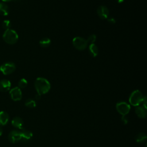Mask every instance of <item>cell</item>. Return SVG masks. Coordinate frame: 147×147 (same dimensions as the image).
Listing matches in <instances>:
<instances>
[{"instance_id":"3","label":"cell","mask_w":147,"mask_h":147,"mask_svg":"<svg viewBox=\"0 0 147 147\" xmlns=\"http://www.w3.org/2000/svg\"><path fill=\"white\" fill-rule=\"evenodd\" d=\"M145 96L139 90L134 91L130 95L129 100L130 105L134 106H138L143 102Z\"/></svg>"},{"instance_id":"11","label":"cell","mask_w":147,"mask_h":147,"mask_svg":"<svg viewBox=\"0 0 147 147\" xmlns=\"http://www.w3.org/2000/svg\"><path fill=\"white\" fill-rule=\"evenodd\" d=\"M11 124L14 127L21 130L23 129L24 121L21 118L19 117H16L13 118L11 121Z\"/></svg>"},{"instance_id":"24","label":"cell","mask_w":147,"mask_h":147,"mask_svg":"<svg viewBox=\"0 0 147 147\" xmlns=\"http://www.w3.org/2000/svg\"><path fill=\"white\" fill-rule=\"evenodd\" d=\"M108 21L111 24L115 23V20L114 18H110L108 19Z\"/></svg>"},{"instance_id":"27","label":"cell","mask_w":147,"mask_h":147,"mask_svg":"<svg viewBox=\"0 0 147 147\" xmlns=\"http://www.w3.org/2000/svg\"><path fill=\"white\" fill-rule=\"evenodd\" d=\"M2 132H3V131H2V129L0 127V136L2 134Z\"/></svg>"},{"instance_id":"4","label":"cell","mask_w":147,"mask_h":147,"mask_svg":"<svg viewBox=\"0 0 147 147\" xmlns=\"http://www.w3.org/2000/svg\"><path fill=\"white\" fill-rule=\"evenodd\" d=\"M72 44L74 47L78 50H84L87 47V40L80 37H75L72 40Z\"/></svg>"},{"instance_id":"2","label":"cell","mask_w":147,"mask_h":147,"mask_svg":"<svg viewBox=\"0 0 147 147\" xmlns=\"http://www.w3.org/2000/svg\"><path fill=\"white\" fill-rule=\"evenodd\" d=\"M3 40L9 44H14L18 39L17 33L11 29L5 30L3 34Z\"/></svg>"},{"instance_id":"6","label":"cell","mask_w":147,"mask_h":147,"mask_svg":"<svg viewBox=\"0 0 147 147\" xmlns=\"http://www.w3.org/2000/svg\"><path fill=\"white\" fill-rule=\"evenodd\" d=\"M117 111L122 115H127L130 110V106L125 102H119L116 105Z\"/></svg>"},{"instance_id":"18","label":"cell","mask_w":147,"mask_h":147,"mask_svg":"<svg viewBox=\"0 0 147 147\" xmlns=\"http://www.w3.org/2000/svg\"><path fill=\"white\" fill-rule=\"evenodd\" d=\"M146 139V136L144 133H140L136 137V141L138 143H142Z\"/></svg>"},{"instance_id":"17","label":"cell","mask_w":147,"mask_h":147,"mask_svg":"<svg viewBox=\"0 0 147 147\" xmlns=\"http://www.w3.org/2000/svg\"><path fill=\"white\" fill-rule=\"evenodd\" d=\"M51 40L47 37L42 38L39 42L40 45L43 48H47L49 47L51 45Z\"/></svg>"},{"instance_id":"13","label":"cell","mask_w":147,"mask_h":147,"mask_svg":"<svg viewBox=\"0 0 147 147\" xmlns=\"http://www.w3.org/2000/svg\"><path fill=\"white\" fill-rule=\"evenodd\" d=\"M20 131H21V134L22 139L25 141L29 140L33 137L32 132L29 130L23 128L21 129V130Z\"/></svg>"},{"instance_id":"26","label":"cell","mask_w":147,"mask_h":147,"mask_svg":"<svg viewBox=\"0 0 147 147\" xmlns=\"http://www.w3.org/2000/svg\"><path fill=\"white\" fill-rule=\"evenodd\" d=\"M117 1L118 3H122V2L124 1V0H117Z\"/></svg>"},{"instance_id":"25","label":"cell","mask_w":147,"mask_h":147,"mask_svg":"<svg viewBox=\"0 0 147 147\" xmlns=\"http://www.w3.org/2000/svg\"><path fill=\"white\" fill-rule=\"evenodd\" d=\"M35 98H36V99H40V98H41V95H40V94H37L36 95Z\"/></svg>"},{"instance_id":"10","label":"cell","mask_w":147,"mask_h":147,"mask_svg":"<svg viewBox=\"0 0 147 147\" xmlns=\"http://www.w3.org/2000/svg\"><path fill=\"white\" fill-rule=\"evenodd\" d=\"M11 83L9 80L2 79L0 80V91L6 92L10 89Z\"/></svg>"},{"instance_id":"7","label":"cell","mask_w":147,"mask_h":147,"mask_svg":"<svg viewBox=\"0 0 147 147\" xmlns=\"http://www.w3.org/2000/svg\"><path fill=\"white\" fill-rule=\"evenodd\" d=\"M10 97L14 101L20 100L22 98V92L21 89L18 87L11 88L9 92Z\"/></svg>"},{"instance_id":"14","label":"cell","mask_w":147,"mask_h":147,"mask_svg":"<svg viewBox=\"0 0 147 147\" xmlns=\"http://www.w3.org/2000/svg\"><path fill=\"white\" fill-rule=\"evenodd\" d=\"M9 120V114L4 111H0V125L4 126L8 122Z\"/></svg>"},{"instance_id":"15","label":"cell","mask_w":147,"mask_h":147,"mask_svg":"<svg viewBox=\"0 0 147 147\" xmlns=\"http://www.w3.org/2000/svg\"><path fill=\"white\" fill-rule=\"evenodd\" d=\"M9 13L8 6L4 2H0V14L2 16H7Z\"/></svg>"},{"instance_id":"12","label":"cell","mask_w":147,"mask_h":147,"mask_svg":"<svg viewBox=\"0 0 147 147\" xmlns=\"http://www.w3.org/2000/svg\"><path fill=\"white\" fill-rule=\"evenodd\" d=\"M136 114L137 115L141 118H144L146 116V109L141 106H137L136 109Z\"/></svg>"},{"instance_id":"16","label":"cell","mask_w":147,"mask_h":147,"mask_svg":"<svg viewBox=\"0 0 147 147\" xmlns=\"http://www.w3.org/2000/svg\"><path fill=\"white\" fill-rule=\"evenodd\" d=\"M89 52L92 57H96L99 52L98 47L95 44H90L88 47Z\"/></svg>"},{"instance_id":"21","label":"cell","mask_w":147,"mask_h":147,"mask_svg":"<svg viewBox=\"0 0 147 147\" xmlns=\"http://www.w3.org/2000/svg\"><path fill=\"white\" fill-rule=\"evenodd\" d=\"M11 25V22H10L9 20H4V21H3V22H2V26H3V28L5 30L10 29Z\"/></svg>"},{"instance_id":"5","label":"cell","mask_w":147,"mask_h":147,"mask_svg":"<svg viewBox=\"0 0 147 147\" xmlns=\"http://www.w3.org/2000/svg\"><path fill=\"white\" fill-rule=\"evenodd\" d=\"M16 69V65L11 62L3 63L0 65V72L4 75H9L13 73Z\"/></svg>"},{"instance_id":"20","label":"cell","mask_w":147,"mask_h":147,"mask_svg":"<svg viewBox=\"0 0 147 147\" xmlns=\"http://www.w3.org/2000/svg\"><path fill=\"white\" fill-rule=\"evenodd\" d=\"M27 84H28L27 80L25 79L22 78V79H20V81L18 82V87H19L20 89L21 88H24L25 87H26Z\"/></svg>"},{"instance_id":"8","label":"cell","mask_w":147,"mask_h":147,"mask_svg":"<svg viewBox=\"0 0 147 147\" xmlns=\"http://www.w3.org/2000/svg\"><path fill=\"white\" fill-rule=\"evenodd\" d=\"M9 141L12 143H16L22 139L21 131L17 130H11L8 136Z\"/></svg>"},{"instance_id":"1","label":"cell","mask_w":147,"mask_h":147,"mask_svg":"<svg viewBox=\"0 0 147 147\" xmlns=\"http://www.w3.org/2000/svg\"><path fill=\"white\" fill-rule=\"evenodd\" d=\"M34 87L37 94L41 95L49 91L51 84L47 79L44 78H38L35 80Z\"/></svg>"},{"instance_id":"19","label":"cell","mask_w":147,"mask_h":147,"mask_svg":"<svg viewBox=\"0 0 147 147\" xmlns=\"http://www.w3.org/2000/svg\"><path fill=\"white\" fill-rule=\"evenodd\" d=\"M25 105L29 108H34L36 106V103L34 100L29 98L25 101Z\"/></svg>"},{"instance_id":"22","label":"cell","mask_w":147,"mask_h":147,"mask_svg":"<svg viewBox=\"0 0 147 147\" xmlns=\"http://www.w3.org/2000/svg\"><path fill=\"white\" fill-rule=\"evenodd\" d=\"M96 36L95 34H91L90 35L87 40V44H94L95 41H96Z\"/></svg>"},{"instance_id":"23","label":"cell","mask_w":147,"mask_h":147,"mask_svg":"<svg viewBox=\"0 0 147 147\" xmlns=\"http://www.w3.org/2000/svg\"><path fill=\"white\" fill-rule=\"evenodd\" d=\"M122 121L123 122V123L124 124H126L128 122V120H127V118H126V115H122Z\"/></svg>"},{"instance_id":"28","label":"cell","mask_w":147,"mask_h":147,"mask_svg":"<svg viewBox=\"0 0 147 147\" xmlns=\"http://www.w3.org/2000/svg\"><path fill=\"white\" fill-rule=\"evenodd\" d=\"M3 2H9V1H11L13 0H2Z\"/></svg>"},{"instance_id":"9","label":"cell","mask_w":147,"mask_h":147,"mask_svg":"<svg viewBox=\"0 0 147 147\" xmlns=\"http://www.w3.org/2000/svg\"><path fill=\"white\" fill-rule=\"evenodd\" d=\"M96 12L98 16L103 20L107 19L109 15V10L107 7L105 6H99L97 9Z\"/></svg>"}]
</instances>
